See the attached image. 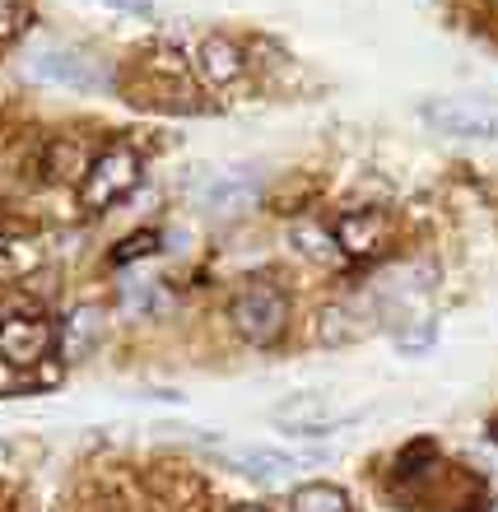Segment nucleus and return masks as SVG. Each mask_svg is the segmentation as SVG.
Returning a JSON list of instances; mask_svg holds the SVG:
<instances>
[{
	"instance_id": "obj_4",
	"label": "nucleus",
	"mask_w": 498,
	"mask_h": 512,
	"mask_svg": "<svg viewBox=\"0 0 498 512\" xmlns=\"http://www.w3.org/2000/svg\"><path fill=\"white\" fill-rule=\"evenodd\" d=\"M270 419H275L280 429H289V433L322 438V433H331V429H340V424L359 419V410H354V405H340L336 396H322V391H298V396H284V401L270 410Z\"/></svg>"
},
{
	"instance_id": "obj_15",
	"label": "nucleus",
	"mask_w": 498,
	"mask_h": 512,
	"mask_svg": "<svg viewBox=\"0 0 498 512\" xmlns=\"http://www.w3.org/2000/svg\"><path fill=\"white\" fill-rule=\"evenodd\" d=\"M122 303L131 312H163L168 308V294H163V284H126Z\"/></svg>"
},
{
	"instance_id": "obj_19",
	"label": "nucleus",
	"mask_w": 498,
	"mask_h": 512,
	"mask_svg": "<svg viewBox=\"0 0 498 512\" xmlns=\"http://www.w3.org/2000/svg\"><path fill=\"white\" fill-rule=\"evenodd\" d=\"M24 28V5L19 0H0V42H10Z\"/></svg>"
},
{
	"instance_id": "obj_2",
	"label": "nucleus",
	"mask_w": 498,
	"mask_h": 512,
	"mask_svg": "<svg viewBox=\"0 0 498 512\" xmlns=\"http://www.w3.org/2000/svg\"><path fill=\"white\" fill-rule=\"evenodd\" d=\"M140 187V154L131 145L103 149L80 177V201L84 210H112L117 201H126Z\"/></svg>"
},
{
	"instance_id": "obj_23",
	"label": "nucleus",
	"mask_w": 498,
	"mask_h": 512,
	"mask_svg": "<svg viewBox=\"0 0 498 512\" xmlns=\"http://www.w3.org/2000/svg\"><path fill=\"white\" fill-rule=\"evenodd\" d=\"M0 243H5V233H0Z\"/></svg>"
},
{
	"instance_id": "obj_11",
	"label": "nucleus",
	"mask_w": 498,
	"mask_h": 512,
	"mask_svg": "<svg viewBox=\"0 0 498 512\" xmlns=\"http://www.w3.org/2000/svg\"><path fill=\"white\" fill-rule=\"evenodd\" d=\"M98 340H103V312L98 308H75L70 312L66 326H61V350H66V359H84Z\"/></svg>"
},
{
	"instance_id": "obj_5",
	"label": "nucleus",
	"mask_w": 498,
	"mask_h": 512,
	"mask_svg": "<svg viewBox=\"0 0 498 512\" xmlns=\"http://www.w3.org/2000/svg\"><path fill=\"white\" fill-rule=\"evenodd\" d=\"M256 201H261V168L252 163H229L201 187L205 215L215 219H243L247 210H256Z\"/></svg>"
},
{
	"instance_id": "obj_3",
	"label": "nucleus",
	"mask_w": 498,
	"mask_h": 512,
	"mask_svg": "<svg viewBox=\"0 0 498 512\" xmlns=\"http://www.w3.org/2000/svg\"><path fill=\"white\" fill-rule=\"evenodd\" d=\"M28 75L42 84H61V89H75V94H103L112 89V75L98 66L94 56L75 52V47H42L28 61Z\"/></svg>"
},
{
	"instance_id": "obj_14",
	"label": "nucleus",
	"mask_w": 498,
	"mask_h": 512,
	"mask_svg": "<svg viewBox=\"0 0 498 512\" xmlns=\"http://www.w3.org/2000/svg\"><path fill=\"white\" fill-rule=\"evenodd\" d=\"M350 308H326L322 312V340L326 345H350V340L364 336V326H350Z\"/></svg>"
},
{
	"instance_id": "obj_22",
	"label": "nucleus",
	"mask_w": 498,
	"mask_h": 512,
	"mask_svg": "<svg viewBox=\"0 0 498 512\" xmlns=\"http://www.w3.org/2000/svg\"><path fill=\"white\" fill-rule=\"evenodd\" d=\"M494 443H498V419H494Z\"/></svg>"
},
{
	"instance_id": "obj_17",
	"label": "nucleus",
	"mask_w": 498,
	"mask_h": 512,
	"mask_svg": "<svg viewBox=\"0 0 498 512\" xmlns=\"http://www.w3.org/2000/svg\"><path fill=\"white\" fill-rule=\"evenodd\" d=\"M159 247V233H131L117 252H112V266H131V261H140L145 252H154Z\"/></svg>"
},
{
	"instance_id": "obj_21",
	"label": "nucleus",
	"mask_w": 498,
	"mask_h": 512,
	"mask_svg": "<svg viewBox=\"0 0 498 512\" xmlns=\"http://www.w3.org/2000/svg\"><path fill=\"white\" fill-rule=\"evenodd\" d=\"M229 512H270V508H261V503H238V508H229Z\"/></svg>"
},
{
	"instance_id": "obj_16",
	"label": "nucleus",
	"mask_w": 498,
	"mask_h": 512,
	"mask_svg": "<svg viewBox=\"0 0 498 512\" xmlns=\"http://www.w3.org/2000/svg\"><path fill=\"white\" fill-rule=\"evenodd\" d=\"M47 168H52L56 177H75V173L84 177V168H89V163H80V145H70V140H56L52 154H47Z\"/></svg>"
},
{
	"instance_id": "obj_8",
	"label": "nucleus",
	"mask_w": 498,
	"mask_h": 512,
	"mask_svg": "<svg viewBox=\"0 0 498 512\" xmlns=\"http://www.w3.org/2000/svg\"><path fill=\"white\" fill-rule=\"evenodd\" d=\"M336 247L340 256H373L387 247L391 238V219L382 215V210H345V215L336 219Z\"/></svg>"
},
{
	"instance_id": "obj_20",
	"label": "nucleus",
	"mask_w": 498,
	"mask_h": 512,
	"mask_svg": "<svg viewBox=\"0 0 498 512\" xmlns=\"http://www.w3.org/2000/svg\"><path fill=\"white\" fill-rule=\"evenodd\" d=\"M98 5L122 10V14H140V19H145V14H154V5H149V0H98Z\"/></svg>"
},
{
	"instance_id": "obj_10",
	"label": "nucleus",
	"mask_w": 498,
	"mask_h": 512,
	"mask_svg": "<svg viewBox=\"0 0 498 512\" xmlns=\"http://www.w3.org/2000/svg\"><path fill=\"white\" fill-rule=\"evenodd\" d=\"M233 466L261 485H284L289 475L303 466L294 452H280V447H243V452H233Z\"/></svg>"
},
{
	"instance_id": "obj_9",
	"label": "nucleus",
	"mask_w": 498,
	"mask_h": 512,
	"mask_svg": "<svg viewBox=\"0 0 498 512\" xmlns=\"http://www.w3.org/2000/svg\"><path fill=\"white\" fill-rule=\"evenodd\" d=\"M196 70H201L210 84H219V89H224V84H238L247 70L243 47L229 42L224 33H210V38L201 42V52H196Z\"/></svg>"
},
{
	"instance_id": "obj_1",
	"label": "nucleus",
	"mask_w": 498,
	"mask_h": 512,
	"mask_svg": "<svg viewBox=\"0 0 498 512\" xmlns=\"http://www.w3.org/2000/svg\"><path fill=\"white\" fill-rule=\"evenodd\" d=\"M229 322L233 331L247 340V345H275L289 326V298L275 289V284H243L229 303Z\"/></svg>"
},
{
	"instance_id": "obj_7",
	"label": "nucleus",
	"mask_w": 498,
	"mask_h": 512,
	"mask_svg": "<svg viewBox=\"0 0 498 512\" xmlns=\"http://www.w3.org/2000/svg\"><path fill=\"white\" fill-rule=\"evenodd\" d=\"M424 122L457 140H498V112L475 108V103H457V98H429L424 103Z\"/></svg>"
},
{
	"instance_id": "obj_24",
	"label": "nucleus",
	"mask_w": 498,
	"mask_h": 512,
	"mask_svg": "<svg viewBox=\"0 0 498 512\" xmlns=\"http://www.w3.org/2000/svg\"><path fill=\"white\" fill-rule=\"evenodd\" d=\"M494 512H498V503H494Z\"/></svg>"
},
{
	"instance_id": "obj_18",
	"label": "nucleus",
	"mask_w": 498,
	"mask_h": 512,
	"mask_svg": "<svg viewBox=\"0 0 498 512\" xmlns=\"http://www.w3.org/2000/svg\"><path fill=\"white\" fill-rule=\"evenodd\" d=\"M429 345H433V322H429V317H419L415 331H410V326H401V331H396V350L415 354V350H429Z\"/></svg>"
},
{
	"instance_id": "obj_12",
	"label": "nucleus",
	"mask_w": 498,
	"mask_h": 512,
	"mask_svg": "<svg viewBox=\"0 0 498 512\" xmlns=\"http://www.w3.org/2000/svg\"><path fill=\"white\" fill-rule=\"evenodd\" d=\"M289 243L308 256V261H317V266H336V261H340L336 233L322 229V224H312V219H298L294 229H289Z\"/></svg>"
},
{
	"instance_id": "obj_13",
	"label": "nucleus",
	"mask_w": 498,
	"mask_h": 512,
	"mask_svg": "<svg viewBox=\"0 0 498 512\" xmlns=\"http://www.w3.org/2000/svg\"><path fill=\"white\" fill-rule=\"evenodd\" d=\"M289 512H354L350 508V494L336 485H298L294 494H289Z\"/></svg>"
},
{
	"instance_id": "obj_6",
	"label": "nucleus",
	"mask_w": 498,
	"mask_h": 512,
	"mask_svg": "<svg viewBox=\"0 0 498 512\" xmlns=\"http://www.w3.org/2000/svg\"><path fill=\"white\" fill-rule=\"evenodd\" d=\"M56 345V331L52 322H42V317H28V312H10V317H0V364L10 368H33L42 364Z\"/></svg>"
}]
</instances>
